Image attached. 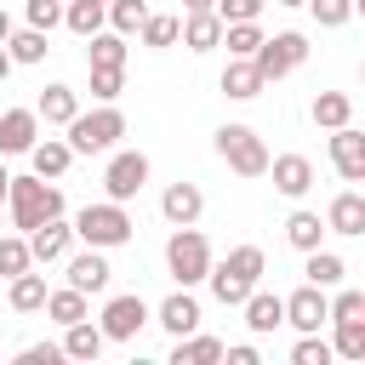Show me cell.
<instances>
[{
  "mask_svg": "<svg viewBox=\"0 0 365 365\" xmlns=\"http://www.w3.org/2000/svg\"><path fill=\"white\" fill-rule=\"evenodd\" d=\"M154 325H165L171 336H188V331H200V302H194V291L188 285H177L160 308H154Z\"/></svg>",
  "mask_w": 365,
  "mask_h": 365,
  "instance_id": "cell-14",
  "label": "cell"
},
{
  "mask_svg": "<svg viewBox=\"0 0 365 365\" xmlns=\"http://www.w3.org/2000/svg\"><path fill=\"white\" fill-rule=\"evenodd\" d=\"M217 154L234 177H262L268 171V143L251 125H217Z\"/></svg>",
  "mask_w": 365,
  "mask_h": 365,
  "instance_id": "cell-5",
  "label": "cell"
},
{
  "mask_svg": "<svg viewBox=\"0 0 365 365\" xmlns=\"http://www.w3.org/2000/svg\"><path fill=\"white\" fill-rule=\"evenodd\" d=\"M325 228H331V234H365V194H359V188L331 194V205H325Z\"/></svg>",
  "mask_w": 365,
  "mask_h": 365,
  "instance_id": "cell-17",
  "label": "cell"
},
{
  "mask_svg": "<svg viewBox=\"0 0 365 365\" xmlns=\"http://www.w3.org/2000/svg\"><path fill=\"white\" fill-rule=\"evenodd\" d=\"M325 308H331V297H325L319 285H302V291L285 297V325H297V331H319V325H325Z\"/></svg>",
  "mask_w": 365,
  "mask_h": 365,
  "instance_id": "cell-15",
  "label": "cell"
},
{
  "mask_svg": "<svg viewBox=\"0 0 365 365\" xmlns=\"http://www.w3.org/2000/svg\"><path fill=\"white\" fill-rule=\"evenodd\" d=\"M251 63H257L262 86H274V80H285L291 68L308 63V40H302L297 29H285V34H262V46L251 51Z\"/></svg>",
  "mask_w": 365,
  "mask_h": 365,
  "instance_id": "cell-6",
  "label": "cell"
},
{
  "mask_svg": "<svg viewBox=\"0 0 365 365\" xmlns=\"http://www.w3.org/2000/svg\"><path fill=\"white\" fill-rule=\"evenodd\" d=\"M137 34H143L148 51H165V46H177V34H182V11H148Z\"/></svg>",
  "mask_w": 365,
  "mask_h": 365,
  "instance_id": "cell-26",
  "label": "cell"
},
{
  "mask_svg": "<svg viewBox=\"0 0 365 365\" xmlns=\"http://www.w3.org/2000/svg\"><path fill=\"white\" fill-rule=\"evenodd\" d=\"M63 29H74L80 40L97 34V29H103V6H97V0H68V6H63Z\"/></svg>",
  "mask_w": 365,
  "mask_h": 365,
  "instance_id": "cell-36",
  "label": "cell"
},
{
  "mask_svg": "<svg viewBox=\"0 0 365 365\" xmlns=\"http://www.w3.org/2000/svg\"><path fill=\"white\" fill-rule=\"evenodd\" d=\"M262 6H268V0H217V6H211V11H217V17H222V23H245V17H257V11H262Z\"/></svg>",
  "mask_w": 365,
  "mask_h": 365,
  "instance_id": "cell-43",
  "label": "cell"
},
{
  "mask_svg": "<svg viewBox=\"0 0 365 365\" xmlns=\"http://www.w3.org/2000/svg\"><path fill=\"white\" fill-rule=\"evenodd\" d=\"M302 257H308V262H302L308 285H319V291L342 285V274H348V268H342V257H336V251H319V245H314V251H302Z\"/></svg>",
  "mask_w": 365,
  "mask_h": 365,
  "instance_id": "cell-29",
  "label": "cell"
},
{
  "mask_svg": "<svg viewBox=\"0 0 365 365\" xmlns=\"http://www.w3.org/2000/svg\"><path fill=\"white\" fill-rule=\"evenodd\" d=\"M108 279H114V268H108V257H103L97 245H86L80 257H68V285H74V291L103 297V291H108Z\"/></svg>",
  "mask_w": 365,
  "mask_h": 365,
  "instance_id": "cell-12",
  "label": "cell"
},
{
  "mask_svg": "<svg viewBox=\"0 0 365 365\" xmlns=\"http://www.w3.org/2000/svg\"><path fill=\"white\" fill-rule=\"evenodd\" d=\"M165 268H171V279L177 285H205V274H211V240L194 228V222H182V228H171V240H165Z\"/></svg>",
  "mask_w": 365,
  "mask_h": 365,
  "instance_id": "cell-3",
  "label": "cell"
},
{
  "mask_svg": "<svg viewBox=\"0 0 365 365\" xmlns=\"http://www.w3.org/2000/svg\"><path fill=\"white\" fill-rule=\"evenodd\" d=\"M63 23V0H29V29H57Z\"/></svg>",
  "mask_w": 365,
  "mask_h": 365,
  "instance_id": "cell-42",
  "label": "cell"
},
{
  "mask_svg": "<svg viewBox=\"0 0 365 365\" xmlns=\"http://www.w3.org/2000/svg\"><path fill=\"white\" fill-rule=\"evenodd\" d=\"M23 268H34L29 240H23V234H6V240H0V274L11 279V274H23Z\"/></svg>",
  "mask_w": 365,
  "mask_h": 365,
  "instance_id": "cell-38",
  "label": "cell"
},
{
  "mask_svg": "<svg viewBox=\"0 0 365 365\" xmlns=\"http://www.w3.org/2000/svg\"><path fill=\"white\" fill-rule=\"evenodd\" d=\"M29 160H34V177H51V182H57V177H63V171L74 165V148H68L63 137H46V143L34 137V148H29Z\"/></svg>",
  "mask_w": 365,
  "mask_h": 365,
  "instance_id": "cell-22",
  "label": "cell"
},
{
  "mask_svg": "<svg viewBox=\"0 0 365 365\" xmlns=\"http://www.w3.org/2000/svg\"><path fill=\"white\" fill-rule=\"evenodd\" d=\"M217 86H222V97H234V103H251V97H262V91H268L251 57H228V68H222V80H217Z\"/></svg>",
  "mask_w": 365,
  "mask_h": 365,
  "instance_id": "cell-19",
  "label": "cell"
},
{
  "mask_svg": "<svg viewBox=\"0 0 365 365\" xmlns=\"http://www.w3.org/2000/svg\"><path fill=\"white\" fill-rule=\"evenodd\" d=\"M17 359H23V365H57V359H63V348H57V342H34V348H23Z\"/></svg>",
  "mask_w": 365,
  "mask_h": 365,
  "instance_id": "cell-44",
  "label": "cell"
},
{
  "mask_svg": "<svg viewBox=\"0 0 365 365\" xmlns=\"http://www.w3.org/2000/svg\"><path fill=\"white\" fill-rule=\"evenodd\" d=\"M217 46H228V57H251V51L262 46L257 17H245V23H222V40H217Z\"/></svg>",
  "mask_w": 365,
  "mask_h": 365,
  "instance_id": "cell-32",
  "label": "cell"
},
{
  "mask_svg": "<svg viewBox=\"0 0 365 365\" xmlns=\"http://www.w3.org/2000/svg\"><path fill=\"white\" fill-rule=\"evenodd\" d=\"M143 182H148V154L143 148H114L108 154V165H103V188H108V200H137L143 194Z\"/></svg>",
  "mask_w": 365,
  "mask_h": 365,
  "instance_id": "cell-7",
  "label": "cell"
},
{
  "mask_svg": "<svg viewBox=\"0 0 365 365\" xmlns=\"http://www.w3.org/2000/svg\"><path fill=\"white\" fill-rule=\"evenodd\" d=\"M63 131H68L63 143H68L74 154H108V148L125 137V114H120L114 103H103V108H91V114H74Z\"/></svg>",
  "mask_w": 365,
  "mask_h": 365,
  "instance_id": "cell-4",
  "label": "cell"
},
{
  "mask_svg": "<svg viewBox=\"0 0 365 365\" xmlns=\"http://www.w3.org/2000/svg\"><path fill=\"white\" fill-rule=\"evenodd\" d=\"M40 314H51L57 325H74V319H86L91 308H86V291L63 285V291H46V308H40Z\"/></svg>",
  "mask_w": 365,
  "mask_h": 365,
  "instance_id": "cell-31",
  "label": "cell"
},
{
  "mask_svg": "<svg viewBox=\"0 0 365 365\" xmlns=\"http://www.w3.org/2000/svg\"><path fill=\"white\" fill-rule=\"evenodd\" d=\"M125 91V68H91V97L97 103H114Z\"/></svg>",
  "mask_w": 365,
  "mask_h": 365,
  "instance_id": "cell-41",
  "label": "cell"
},
{
  "mask_svg": "<svg viewBox=\"0 0 365 365\" xmlns=\"http://www.w3.org/2000/svg\"><path fill=\"white\" fill-rule=\"evenodd\" d=\"M331 354L365 365V319H336V342H331Z\"/></svg>",
  "mask_w": 365,
  "mask_h": 365,
  "instance_id": "cell-34",
  "label": "cell"
},
{
  "mask_svg": "<svg viewBox=\"0 0 365 365\" xmlns=\"http://www.w3.org/2000/svg\"><path fill=\"white\" fill-rule=\"evenodd\" d=\"M34 114H40L46 125H68V120L80 114V97H74V86H46V91H40V103H34Z\"/></svg>",
  "mask_w": 365,
  "mask_h": 365,
  "instance_id": "cell-23",
  "label": "cell"
},
{
  "mask_svg": "<svg viewBox=\"0 0 365 365\" xmlns=\"http://www.w3.org/2000/svg\"><path fill=\"white\" fill-rule=\"evenodd\" d=\"M336 291V285H331ZM325 319L336 325V319H365V291H336L331 297V308H325Z\"/></svg>",
  "mask_w": 365,
  "mask_h": 365,
  "instance_id": "cell-40",
  "label": "cell"
},
{
  "mask_svg": "<svg viewBox=\"0 0 365 365\" xmlns=\"http://www.w3.org/2000/svg\"><path fill=\"white\" fill-rule=\"evenodd\" d=\"M40 137V114L34 108H0V160L6 154H29Z\"/></svg>",
  "mask_w": 365,
  "mask_h": 365,
  "instance_id": "cell-13",
  "label": "cell"
},
{
  "mask_svg": "<svg viewBox=\"0 0 365 365\" xmlns=\"http://www.w3.org/2000/svg\"><path fill=\"white\" fill-rule=\"evenodd\" d=\"M86 68H125V34L114 29L86 34Z\"/></svg>",
  "mask_w": 365,
  "mask_h": 365,
  "instance_id": "cell-21",
  "label": "cell"
},
{
  "mask_svg": "<svg viewBox=\"0 0 365 365\" xmlns=\"http://www.w3.org/2000/svg\"><path fill=\"white\" fill-rule=\"evenodd\" d=\"M11 308L17 314H40L46 308V274H34V268L11 274Z\"/></svg>",
  "mask_w": 365,
  "mask_h": 365,
  "instance_id": "cell-30",
  "label": "cell"
},
{
  "mask_svg": "<svg viewBox=\"0 0 365 365\" xmlns=\"http://www.w3.org/2000/svg\"><path fill=\"white\" fill-rule=\"evenodd\" d=\"M143 325H148V302H143L137 291H120V297H108V302H103V314H97V331H103V342H131Z\"/></svg>",
  "mask_w": 365,
  "mask_h": 365,
  "instance_id": "cell-8",
  "label": "cell"
},
{
  "mask_svg": "<svg viewBox=\"0 0 365 365\" xmlns=\"http://www.w3.org/2000/svg\"><path fill=\"white\" fill-rule=\"evenodd\" d=\"M97 6H108V0H97Z\"/></svg>",
  "mask_w": 365,
  "mask_h": 365,
  "instance_id": "cell-51",
  "label": "cell"
},
{
  "mask_svg": "<svg viewBox=\"0 0 365 365\" xmlns=\"http://www.w3.org/2000/svg\"><path fill=\"white\" fill-rule=\"evenodd\" d=\"M6 74H11V57H6V46H0V80H6Z\"/></svg>",
  "mask_w": 365,
  "mask_h": 365,
  "instance_id": "cell-48",
  "label": "cell"
},
{
  "mask_svg": "<svg viewBox=\"0 0 365 365\" xmlns=\"http://www.w3.org/2000/svg\"><path fill=\"white\" fill-rule=\"evenodd\" d=\"M262 177H274V188L285 194V200H302L308 188H314V160L308 154H268V171Z\"/></svg>",
  "mask_w": 365,
  "mask_h": 365,
  "instance_id": "cell-10",
  "label": "cell"
},
{
  "mask_svg": "<svg viewBox=\"0 0 365 365\" xmlns=\"http://www.w3.org/2000/svg\"><path fill=\"white\" fill-rule=\"evenodd\" d=\"M23 240H29V257H34V262H63V257H68V245H74V222L46 217V222H40V228H29Z\"/></svg>",
  "mask_w": 365,
  "mask_h": 365,
  "instance_id": "cell-11",
  "label": "cell"
},
{
  "mask_svg": "<svg viewBox=\"0 0 365 365\" xmlns=\"http://www.w3.org/2000/svg\"><path fill=\"white\" fill-rule=\"evenodd\" d=\"M240 314H245V325H251L257 336H268V331H279V325H285V297H274V291H257V285H251V297L240 302Z\"/></svg>",
  "mask_w": 365,
  "mask_h": 365,
  "instance_id": "cell-18",
  "label": "cell"
},
{
  "mask_svg": "<svg viewBox=\"0 0 365 365\" xmlns=\"http://www.w3.org/2000/svg\"><path fill=\"white\" fill-rule=\"evenodd\" d=\"M137 234V222H131V211L120 205V200H97V205H86L80 217H74V240H86V245H97V251H114V245H125Z\"/></svg>",
  "mask_w": 365,
  "mask_h": 365,
  "instance_id": "cell-2",
  "label": "cell"
},
{
  "mask_svg": "<svg viewBox=\"0 0 365 365\" xmlns=\"http://www.w3.org/2000/svg\"><path fill=\"white\" fill-rule=\"evenodd\" d=\"M103 17H108V29H114V34H137V29H143V17H148V0H108V6H103Z\"/></svg>",
  "mask_w": 365,
  "mask_h": 365,
  "instance_id": "cell-35",
  "label": "cell"
},
{
  "mask_svg": "<svg viewBox=\"0 0 365 365\" xmlns=\"http://www.w3.org/2000/svg\"><path fill=\"white\" fill-rule=\"evenodd\" d=\"M331 165H336L342 182H365V131L354 120L331 131Z\"/></svg>",
  "mask_w": 365,
  "mask_h": 365,
  "instance_id": "cell-9",
  "label": "cell"
},
{
  "mask_svg": "<svg viewBox=\"0 0 365 365\" xmlns=\"http://www.w3.org/2000/svg\"><path fill=\"white\" fill-rule=\"evenodd\" d=\"M302 6L319 17V29H342V23L354 17V6H359V0H302Z\"/></svg>",
  "mask_w": 365,
  "mask_h": 365,
  "instance_id": "cell-39",
  "label": "cell"
},
{
  "mask_svg": "<svg viewBox=\"0 0 365 365\" xmlns=\"http://www.w3.org/2000/svg\"><path fill=\"white\" fill-rule=\"evenodd\" d=\"M6 182H11V171H6V160H0V200H6Z\"/></svg>",
  "mask_w": 365,
  "mask_h": 365,
  "instance_id": "cell-49",
  "label": "cell"
},
{
  "mask_svg": "<svg viewBox=\"0 0 365 365\" xmlns=\"http://www.w3.org/2000/svg\"><path fill=\"white\" fill-rule=\"evenodd\" d=\"M188 51H217L222 40V17L217 11H182V34H177Z\"/></svg>",
  "mask_w": 365,
  "mask_h": 365,
  "instance_id": "cell-20",
  "label": "cell"
},
{
  "mask_svg": "<svg viewBox=\"0 0 365 365\" xmlns=\"http://www.w3.org/2000/svg\"><path fill=\"white\" fill-rule=\"evenodd\" d=\"M6 205H11V228L17 234H29V228H40L46 217H63V188L51 182V177H11L6 182Z\"/></svg>",
  "mask_w": 365,
  "mask_h": 365,
  "instance_id": "cell-1",
  "label": "cell"
},
{
  "mask_svg": "<svg viewBox=\"0 0 365 365\" xmlns=\"http://www.w3.org/2000/svg\"><path fill=\"white\" fill-rule=\"evenodd\" d=\"M160 211H165V222H171V228H182V222H200V211H205V194H200V182H171V188L160 194Z\"/></svg>",
  "mask_w": 365,
  "mask_h": 365,
  "instance_id": "cell-16",
  "label": "cell"
},
{
  "mask_svg": "<svg viewBox=\"0 0 365 365\" xmlns=\"http://www.w3.org/2000/svg\"><path fill=\"white\" fill-rule=\"evenodd\" d=\"M308 114H314V125L336 131V125H348V120H354V97H348V91H319Z\"/></svg>",
  "mask_w": 365,
  "mask_h": 365,
  "instance_id": "cell-28",
  "label": "cell"
},
{
  "mask_svg": "<svg viewBox=\"0 0 365 365\" xmlns=\"http://www.w3.org/2000/svg\"><path fill=\"white\" fill-rule=\"evenodd\" d=\"M319 234H325L319 211H291V217H285V240H291L297 251H314V245H319Z\"/></svg>",
  "mask_w": 365,
  "mask_h": 365,
  "instance_id": "cell-33",
  "label": "cell"
},
{
  "mask_svg": "<svg viewBox=\"0 0 365 365\" xmlns=\"http://www.w3.org/2000/svg\"><path fill=\"white\" fill-rule=\"evenodd\" d=\"M222 359H228V365H262V354H257L251 342H234V348H222Z\"/></svg>",
  "mask_w": 365,
  "mask_h": 365,
  "instance_id": "cell-45",
  "label": "cell"
},
{
  "mask_svg": "<svg viewBox=\"0 0 365 365\" xmlns=\"http://www.w3.org/2000/svg\"><path fill=\"white\" fill-rule=\"evenodd\" d=\"M279 6H302V0H279Z\"/></svg>",
  "mask_w": 365,
  "mask_h": 365,
  "instance_id": "cell-50",
  "label": "cell"
},
{
  "mask_svg": "<svg viewBox=\"0 0 365 365\" xmlns=\"http://www.w3.org/2000/svg\"><path fill=\"white\" fill-rule=\"evenodd\" d=\"M217 0H182V11H211Z\"/></svg>",
  "mask_w": 365,
  "mask_h": 365,
  "instance_id": "cell-47",
  "label": "cell"
},
{
  "mask_svg": "<svg viewBox=\"0 0 365 365\" xmlns=\"http://www.w3.org/2000/svg\"><path fill=\"white\" fill-rule=\"evenodd\" d=\"M336 354H331V342L319 336V331H302V342L291 348V365H331Z\"/></svg>",
  "mask_w": 365,
  "mask_h": 365,
  "instance_id": "cell-37",
  "label": "cell"
},
{
  "mask_svg": "<svg viewBox=\"0 0 365 365\" xmlns=\"http://www.w3.org/2000/svg\"><path fill=\"white\" fill-rule=\"evenodd\" d=\"M63 359H97L103 354V331L91 325V319H74V325H63Z\"/></svg>",
  "mask_w": 365,
  "mask_h": 365,
  "instance_id": "cell-24",
  "label": "cell"
},
{
  "mask_svg": "<svg viewBox=\"0 0 365 365\" xmlns=\"http://www.w3.org/2000/svg\"><path fill=\"white\" fill-rule=\"evenodd\" d=\"M222 348H228L222 336H194V331H188V336H177L171 365H217V359H222Z\"/></svg>",
  "mask_w": 365,
  "mask_h": 365,
  "instance_id": "cell-25",
  "label": "cell"
},
{
  "mask_svg": "<svg viewBox=\"0 0 365 365\" xmlns=\"http://www.w3.org/2000/svg\"><path fill=\"white\" fill-rule=\"evenodd\" d=\"M6 34H11V11L0 6V46H6Z\"/></svg>",
  "mask_w": 365,
  "mask_h": 365,
  "instance_id": "cell-46",
  "label": "cell"
},
{
  "mask_svg": "<svg viewBox=\"0 0 365 365\" xmlns=\"http://www.w3.org/2000/svg\"><path fill=\"white\" fill-rule=\"evenodd\" d=\"M46 51H51L46 29H11L6 34V57L11 63H46Z\"/></svg>",
  "mask_w": 365,
  "mask_h": 365,
  "instance_id": "cell-27",
  "label": "cell"
}]
</instances>
